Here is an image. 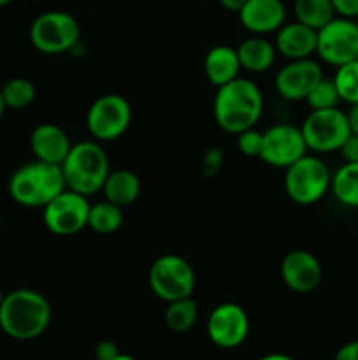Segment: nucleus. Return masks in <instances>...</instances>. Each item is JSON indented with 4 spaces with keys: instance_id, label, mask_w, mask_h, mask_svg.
Segmentation results:
<instances>
[{
    "instance_id": "f257e3e1",
    "label": "nucleus",
    "mask_w": 358,
    "mask_h": 360,
    "mask_svg": "<svg viewBox=\"0 0 358 360\" xmlns=\"http://www.w3.org/2000/svg\"><path fill=\"white\" fill-rule=\"evenodd\" d=\"M263 94L255 81L235 77L216 90L213 102L214 122L228 134H239L256 127L263 115Z\"/></svg>"
},
{
    "instance_id": "f03ea898",
    "label": "nucleus",
    "mask_w": 358,
    "mask_h": 360,
    "mask_svg": "<svg viewBox=\"0 0 358 360\" xmlns=\"http://www.w3.org/2000/svg\"><path fill=\"white\" fill-rule=\"evenodd\" d=\"M53 309L48 297L34 288H16L0 306V329L16 341L42 336L51 323Z\"/></svg>"
},
{
    "instance_id": "7ed1b4c3",
    "label": "nucleus",
    "mask_w": 358,
    "mask_h": 360,
    "mask_svg": "<svg viewBox=\"0 0 358 360\" xmlns=\"http://www.w3.org/2000/svg\"><path fill=\"white\" fill-rule=\"evenodd\" d=\"M9 195L25 207H44L49 200L67 188L62 165L32 160L11 174Z\"/></svg>"
},
{
    "instance_id": "20e7f679",
    "label": "nucleus",
    "mask_w": 358,
    "mask_h": 360,
    "mask_svg": "<svg viewBox=\"0 0 358 360\" xmlns=\"http://www.w3.org/2000/svg\"><path fill=\"white\" fill-rule=\"evenodd\" d=\"M67 188L90 197L100 192L105 178L111 172L109 157L98 141H81L72 144L62 164Z\"/></svg>"
},
{
    "instance_id": "39448f33",
    "label": "nucleus",
    "mask_w": 358,
    "mask_h": 360,
    "mask_svg": "<svg viewBox=\"0 0 358 360\" xmlns=\"http://www.w3.org/2000/svg\"><path fill=\"white\" fill-rule=\"evenodd\" d=\"M332 172L316 153H305L284 169V192L298 206H312L330 192Z\"/></svg>"
},
{
    "instance_id": "423d86ee",
    "label": "nucleus",
    "mask_w": 358,
    "mask_h": 360,
    "mask_svg": "<svg viewBox=\"0 0 358 360\" xmlns=\"http://www.w3.org/2000/svg\"><path fill=\"white\" fill-rule=\"evenodd\" d=\"M300 130L307 150L316 155L339 151L351 136L347 115L339 108L309 111L302 122Z\"/></svg>"
},
{
    "instance_id": "0eeeda50",
    "label": "nucleus",
    "mask_w": 358,
    "mask_h": 360,
    "mask_svg": "<svg viewBox=\"0 0 358 360\" xmlns=\"http://www.w3.org/2000/svg\"><path fill=\"white\" fill-rule=\"evenodd\" d=\"M81 41V27L65 11H48L32 21L30 42L39 53L62 55Z\"/></svg>"
},
{
    "instance_id": "6e6552de",
    "label": "nucleus",
    "mask_w": 358,
    "mask_h": 360,
    "mask_svg": "<svg viewBox=\"0 0 358 360\" xmlns=\"http://www.w3.org/2000/svg\"><path fill=\"white\" fill-rule=\"evenodd\" d=\"M147 281L158 299L172 302L193 295L197 276L188 260L175 253H165L151 264Z\"/></svg>"
},
{
    "instance_id": "1a4fd4ad",
    "label": "nucleus",
    "mask_w": 358,
    "mask_h": 360,
    "mask_svg": "<svg viewBox=\"0 0 358 360\" xmlns=\"http://www.w3.org/2000/svg\"><path fill=\"white\" fill-rule=\"evenodd\" d=\"M132 108L123 95L105 94L91 102L86 112V129L98 143L116 141L128 130Z\"/></svg>"
},
{
    "instance_id": "9d476101",
    "label": "nucleus",
    "mask_w": 358,
    "mask_h": 360,
    "mask_svg": "<svg viewBox=\"0 0 358 360\" xmlns=\"http://www.w3.org/2000/svg\"><path fill=\"white\" fill-rule=\"evenodd\" d=\"M90 206L88 197L65 188L42 207V220L51 234L60 238L76 236L88 227Z\"/></svg>"
},
{
    "instance_id": "9b49d317",
    "label": "nucleus",
    "mask_w": 358,
    "mask_h": 360,
    "mask_svg": "<svg viewBox=\"0 0 358 360\" xmlns=\"http://www.w3.org/2000/svg\"><path fill=\"white\" fill-rule=\"evenodd\" d=\"M316 55L332 67H340L358 58V23L350 18L336 16L318 30Z\"/></svg>"
},
{
    "instance_id": "f8f14e48",
    "label": "nucleus",
    "mask_w": 358,
    "mask_h": 360,
    "mask_svg": "<svg viewBox=\"0 0 358 360\" xmlns=\"http://www.w3.org/2000/svg\"><path fill=\"white\" fill-rule=\"evenodd\" d=\"M309 153L300 127L288 122H277L263 130V143L260 157L267 165L276 169H286L298 158Z\"/></svg>"
},
{
    "instance_id": "ddd939ff",
    "label": "nucleus",
    "mask_w": 358,
    "mask_h": 360,
    "mask_svg": "<svg viewBox=\"0 0 358 360\" xmlns=\"http://www.w3.org/2000/svg\"><path fill=\"white\" fill-rule=\"evenodd\" d=\"M249 334V316L235 302H221L207 319V336L216 347L232 350L241 347Z\"/></svg>"
},
{
    "instance_id": "4468645a",
    "label": "nucleus",
    "mask_w": 358,
    "mask_h": 360,
    "mask_svg": "<svg viewBox=\"0 0 358 360\" xmlns=\"http://www.w3.org/2000/svg\"><path fill=\"white\" fill-rule=\"evenodd\" d=\"M323 77V69L314 58L288 60L276 74L274 86L284 102L305 101L309 91Z\"/></svg>"
},
{
    "instance_id": "2eb2a0df",
    "label": "nucleus",
    "mask_w": 358,
    "mask_h": 360,
    "mask_svg": "<svg viewBox=\"0 0 358 360\" xmlns=\"http://www.w3.org/2000/svg\"><path fill=\"white\" fill-rule=\"evenodd\" d=\"M283 283L295 294H311L323 280V267L314 253L291 250L281 260Z\"/></svg>"
},
{
    "instance_id": "dca6fc26",
    "label": "nucleus",
    "mask_w": 358,
    "mask_h": 360,
    "mask_svg": "<svg viewBox=\"0 0 358 360\" xmlns=\"http://www.w3.org/2000/svg\"><path fill=\"white\" fill-rule=\"evenodd\" d=\"M237 14L242 27L253 35L276 34L286 23L283 0H246Z\"/></svg>"
},
{
    "instance_id": "f3484780",
    "label": "nucleus",
    "mask_w": 358,
    "mask_h": 360,
    "mask_svg": "<svg viewBox=\"0 0 358 360\" xmlns=\"http://www.w3.org/2000/svg\"><path fill=\"white\" fill-rule=\"evenodd\" d=\"M72 143L69 134L56 123H41L30 134V150L35 160L62 165Z\"/></svg>"
},
{
    "instance_id": "a211bd4d",
    "label": "nucleus",
    "mask_w": 358,
    "mask_h": 360,
    "mask_svg": "<svg viewBox=\"0 0 358 360\" xmlns=\"http://www.w3.org/2000/svg\"><path fill=\"white\" fill-rule=\"evenodd\" d=\"M316 39L318 32L295 20L284 23L276 32L274 46L276 51L288 60L312 58V55H316Z\"/></svg>"
},
{
    "instance_id": "6ab92c4d",
    "label": "nucleus",
    "mask_w": 358,
    "mask_h": 360,
    "mask_svg": "<svg viewBox=\"0 0 358 360\" xmlns=\"http://www.w3.org/2000/svg\"><path fill=\"white\" fill-rule=\"evenodd\" d=\"M241 69L242 67L241 62H239L237 49L227 44L211 48L207 51L206 58H204V72H206L207 79L216 88L223 86V84L239 77Z\"/></svg>"
},
{
    "instance_id": "aec40b11",
    "label": "nucleus",
    "mask_w": 358,
    "mask_h": 360,
    "mask_svg": "<svg viewBox=\"0 0 358 360\" xmlns=\"http://www.w3.org/2000/svg\"><path fill=\"white\" fill-rule=\"evenodd\" d=\"M104 199L119 207H126L135 202L140 195V178L130 169L111 171L100 190Z\"/></svg>"
},
{
    "instance_id": "412c9836",
    "label": "nucleus",
    "mask_w": 358,
    "mask_h": 360,
    "mask_svg": "<svg viewBox=\"0 0 358 360\" xmlns=\"http://www.w3.org/2000/svg\"><path fill=\"white\" fill-rule=\"evenodd\" d=\"M237 55L242 69L253 74H260L274 65L277 51L276 46L267 41L263 35H251L239 44Z\"/></svg>"
},
{
    "instance_id": "4be33fe9",
    "label": "nucleus",
    "mask_w": 358,
    "mask_h": 360,
    "mask_svg": "<svg viewBox=\"0 0 358 360\" xmlns=\"http://www.w3.org/2000/svg\"><path fill=\"white\" fill-rule=\"evenodd\" d=\"M330 192L343 206L358 207V164L344 162L332 174Z\"/></svg>"
},
{
    "instance_id": "5701e85b",
    "label": "nucleus",
    "mask_w": 358,
    "mask_h": 360,
    "mask_svg": "<svg viewBox=\"0 0 358 360\" xmlns=\"http://www.w3.org/2000/svg\"><path fill=\"white\" fill-rule=\"evenodd\" d=\"M199 319V306H197L195 299L190 297L178 299V301L167 302L165 308V326L172 330V333H188Z\"/></svg>"
},
{
    "instance_id": "b1692460",
    "label": "nucleus",
    "mask_w": 358,
    "mask_h": 360,
    "mask_svg": "<svg viewBox=\"0 0 358 360\" xmlns=\"http://www.w3.org/2000/svg\"><path fill=\"white\" fill-rule=\"evenodd\" d=\"M295 20L318 32L336 18L332 0H295Z\"/></svg>"
},
{
    "instance_id": "393cba45",
    "label": "nucleus",
    "mask_w": 358,
    "mask_h": 360,
    "mask_svg": "<svg viewBox=\"0 0 358 360\" xmlns=\"http://www.w3.org/2000/svg\"><path fill=\"white\" fill-rule=\"evenodd\" d=\"M123 225V207L100 200L90 206L88 214V229H91L97 234H112Z\"/></svg>"
},
{
    "instance_id": "a878e982",
    "label": "nucleus",
    "mask_w": 358,
    "mask_h": 360,
    "mask_svg": "<svg viewBox=\"0 0 358 360\" xmlns=\"http://www.w3.org/2000/svg\"><path fill=\"white\" fill-rule=\"evenodd\" d=\"M2 97L6 102L7 109H27L28 105H32V102L35 101V84L32 83L27 77H13V79L7 81L2 88Z\"/></svg>"
},
{
    "instance_id": "bb28decb",
    "label": "nucleus",
    "mask_w": 358,
    "mask_h": 360,
    "mask_svg": "<svg viewBox=\"0 0 358 360\" xmlns=\"http://www.w3.org/2000/svg\"><path fill=\"white\" fill-rule=\"evenodd\" d=\"M333 84L337 88L340 102L357 104L358 102V58L337 67L333 74Z\"/></svg>"
},
{
    "instance_id": "cd10ccee",
    "label": "nucleus",
    "mask_w": 358,
    "mask_h": 360,
    "mask_svg": "<svg viewBox=\"0 0 358 360\" xmlns=\"http://www.w3.org/2000/svg\"><path fill=\"white\" fill-rule=\"evenodd\" d=\"M309 109L316 111V109H332L339 108L340 97L337 94V88L333 84V79L323 76L321 79L316 83V86L309 91V95L305 97Z\"/></svg>"
},
{
    "instance_id": "c85d7f7f",
    "label": "nucleus",
    "mask_w": 358,
    "mask_h": 360,
    "mask_svg": "<svg viewBox=\"0 0 358 360\" xmlns=\"http://www.w3.org/2000/svg\"><path fill=\"white\" fill-rule=\"evenodd\" d=\"M237 137V148L244 157L255 158L260 157V151H262V143H263V132H260L256 127L248 130H242V132L235 134Z\"/></svg>"
},
{
    "instance_id": "c756f323",
    "label": "nucleus",
    "mask_w": 358,
    "mask_h": 360,
    "mask_svg": "<svg viewBox=\"0 0 358 360\" xmlns=\"http://www.w3.org/2000/svg\"><path fill=\"white\" fill-rule=\"evenodd\" d=\"M221 164H223V150L221 148H211L206 151L202 158V169L204 174L213 176L220 171Z\"/></svg>"
},
{
    "instance_id": "7c9ffc66",
    "label": "nucleus",
    "mask_w": 358,
    "mask_h": 360,
    "mask_svg": "<svg viewBox=\"0 0 358 360\" xmlns=\"http://www.w3.org/2000/svg\"><path fill=\"white\" fill-rule=\"evenodd\" d=\"M336 16L354 20L358 16V0H332Z\"/></svg>"
},
{
    "instance_id": "2f4dec72",
    "label": "nucleus",
    "mask_w": 358,
    "mask_h": 360,
    "mask_svg": "<svg viewBox=\"0 0 358 360\" xmlns=\"http://www.w3.org/2000/svg\"><path fill=\"white\" fill-rule=\"evenodd\" d=\"M340 157L344 162H351V164H358V136L351 134L346 139V143L340 146L339 150Z\"/></svg>"
},
{
    "instance_id": "473e14b6",
    "label": "nucleus",
    "mask_w": 358,
    "mask_h": 360,
    "mask_svg": "<svg viewBox=\"0 0 358 360\" xmlns=\"http://www.w3.org/2000/svg\"><path fill=\"white\" fill-rule=\"evenodd\" d=\"M119 355V348L114 341L104 340L95 347V357L97 360H114Z\"/></svg>"
},
{
    "instance_id": "72a5a7b5",
    "label": "nucleus",
    "mask_w": 358,
    "mask_h": 360,
    "mask_svg": "<svg viewBox=\"0 0 358 360\" xmlns=\"http://www.w3.org/2000/svg\"><path fill=\"white\" fill-rule=\"evenodd\" d=\"M333 360H358V340L343 345L333 355Z\"/></svg>"
},
{
    "instance_id": "f704fd0d",
    "label": "nucleus",
    "mask_w": 358,
    "mask_h": 360,
    "mask_svg": "<svg viewBox=\"0 0 358 360\" xmlns=\"http://www.w3.org/2000/svg\"><path fill=\"white\" fill-rule=\"evenodd\" d=\"M347 122H350L351 134H357L358 136V102L357 104H351L350 109H347Z\"/></svg>"
},
{
    "instance_id": "c9c22d12",
    "label": "nucleus",
    "mask_w": 358,
    "mask_h": 360,
    "mask_svg": "<svg viewBox=\"0 0 358 360\" xmlns=\"http://www.w3.org/2000/svg\"><path fill=\"white\" fill-rule=\"evenodd\" d=\"M218 2L221 4V7L230 11V13H239L241 7L246 4V0H218Z\"/></svg>"
},
{
    "instance_id": "e433bc0d",
    "label": "nucleus",
    "mask_w": 358,
    "mask_h": 360,
    "mask_svg": "<svg viewBox=\"0 0 358 360\" xmlns=\"http://www.w3.org/2000/svg\"><path fill=\"white\" fill-rule=\"evenodd\" d=\"M258 360H295V359L286 354H267L263 355V357H260Z\"/></svg>"
},
{
    "instance_id": "4c0bfd02",
    "label": "nucleus",
    "mask_w": 358,
    "mask_h": 360,
    "mask_svg": "<svg viewBox=\"0 0 358 360\" xmlns=\"http://www.w3.org/2000/svg\"><path fill=\"white\" fill-rule=\"evenodd\" d=\"M6 102H4V97H2V90H0V118L4 116V112H6Z\"/></svg>"
},
{
    "instance_id": "58836bf2",
    "label": "nucleus",
    "mask_w": 358,
    "mask_h": 360,
    "mask_svg": "<svg viewBox=\"0 0 358 360\" xmlns=\"http://www.w3.org/2000/svg\"><path fill=\"white\" fill-rule=\"evenodd\" d=\"M114 360H137L135 357H132V355H126V354H119L118 357H116Z\"/></svg>"
},
{
    "instance_id": "ea45409f",
    "label": "nucleus",
    "mask_w": 358,
    "mask_h": 360,
    "mask_svg": "<svg viewBox=\"0 0 358 360\" xmlns=\"http://www.w3.org/2000/svg\"><path fill=\"white\" fill-rule=\"evenodd\" d=\"M4 297H6V294H4V290H2V288H0V306H2Z\"/></svg>"
},
{
    "instance_id": "a19ab883",
    "label": "nucleus",
    "mask_w": 358,
    "mask_h": 360,
    "mask_svg": "<svg viewBox=\"0 0 358 360\" xmlns=\"http://www.w3.org/2000/svg\"><path fill=\"white\" fill-rule=\"evenodd\" d=\"M11 2H13V0H0V7L7 6V4H11Z\"/></svg>"
}]
</instances>
